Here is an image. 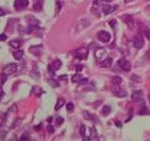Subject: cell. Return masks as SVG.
I'll return each mask as SVG.
<instances>
[{
    "mask_svg": "<svg viewBox=\"0 0 150 141\" xmlns=\"http://www.w3.org/2000/svg\"><path fill=\"white\" fill-rule=\"evenodd\" d=\"M3 96H4V93H3V91H2V88L0 86V99L2 98Z\"/></svg>",
    "mask_w": 150,
    "mask_h": 141,
    "instance_id": "obj_38",
    "label": "cell"
},
{
    "mask_svg": "<svg viewBox=\"0 0 150 141\" xmlns=\"http://www.w3.org/2000/svg\"><path fill=\"white\" fill-rule=\"evenodd\" d=\"M83 75L80 74H74L73 76H72V82H80V81L83 79Z\"/></svg>",
    "mask_w": 150,
    "mask_h": 141,
    "instance_id": "obj_18",
    "label": "cell"
},
{
    "mask_svg": "<svg viewBox=\"0 0 150 141\" xmlns=\"http://www.w3.org/2000/svg\"><path fill=\"white\" fill-rule=\"evenodd\" d=\"M97 137H98V134H97V129H95L94 126H93L90 129V139L95 140V139L97 138Z\"/></svg>",
    "mask_w": 150,
    "mask_h": 141,
    "instance_id": "obj_17",
    "label": "cell"
},
{
    "mask_svg": "<svg viewBox=\"0 0 150 141\" xmlns=\"http://www.w3.org/2000/svg\"><path fill=\"white\" fill-rule=\"evenodd\" d=\"M20 1V4L21 5V8H26L28 5H29V1L28 0H19Z\"/></svg>",
    "mask_w": 150,
    "mask_h": 141,
    "instance_id": "obj_27",
    "label": "cell"
},
{
    "mask_svg": "<svg viewBox=\"0 0 150 141\" xmlns=\"http://www.w3.org/2000/svg\"><path fill=\"white\" fill-rule=\"evenodd\" d=\"M122 20H123V21L125 22V24H127V26H128V28L130 30H133L134 28V20L133 18V17L131 16L130 15H128V14H125L123 15L122 16Z\"/></svg>",
    "mask_w": 150,
    "mask_h": 141,
    "instance_id": "obj_4",
    "label": "cell"
},
{
    "mask_svg": "<svg viewBox=\"0 0 150 141\" xmlns=\"http://www.w3.org/2000/svg\"><path fill=\"white\" fill-rule=\"evenodd\" d=\"M97 38L103 43H108L111 40V34L106 31H100L97 33Z\"/></svg>",
    "mask_w": 150,
    "mask_h": 141,
    "instance_id": "obj_5",
    "label": "cell"
},
{
    "mask_svg": "<svg viewBox=\"0 0 150 141\" xmlns=\"http://www.w3.org/2000/svg\"><path fill=\"white\" fill-rule=\"evenodd\" d=\"M48 83L51 86H52L53 88H57L59 86V82L56 80V79H50L48 80Z\"/></svg>",
    "mask_w": 150,
    "mask_h": 141,
    "instance_id": "obj_24",
    "label": "cell"
},
{
    "mask_svg": "<svg viewBox=\"0 0 150 141\" xmlns=\"http://www.w3.org/2000/svg\"><path fill=\"white\" fill-rule=\"evenodd\" d=\"M117 6L114 5V6H111L109 5H104L103 7V11L105 15H109L110 13H113L116 9H117Z\"/></svg>",
    "mask_w": 150,
    "mask_h": 141,
    "instance_id": "obj_10",
    "label": "cell"
},
{
    "mask_svg": "<svg viewBox=\"0 0 150 141\" xmlns=\"http://www.w3.org/2000/svg\"><path fill=\"white\" fill-rule=\"evenodd\" d=\"M111 111V107H109V105H105V106H103V109H101V115L103 116H107L110 114Z\"/></svg>",
    "mask_w": 150,
    "mask_h": 141,
    "instance_id": "obj_14",
    "label": "cell"
},
{
    "mask_svg": "<svg viewBox=\"0 0 150 141\" xmlns=\"http://www.w3.org/2000/svg\"><path fill=\"white\" fill-rule=\"evenodd\" d=\"M41 45H38V46H31L29 49V51L32 52L34 55H39L40 54L42 50Z\"/></svg>",
    "mask_w": 150,
    "mask_h": 141,
    "instance_id": "obj_13",
    "label": "cell"
},
{
    "mask_svg": "<svg viewBox=\"0 0 150 141\" xmlns=\"http://www.w3.org/2000/svg\"><path fill=\"white\" fill-rule=\"evenodd\" d=\"M14 6H15V8L17 10H19L22 9L21 5V4H20V1H19V0H16V1L15 2V3H14Z\"/></svg>",
    "mask_w": 150,
    "mask_h": 141,
    "instance_id": "obj_30",
    "label": "cell"
},
{
    "mask_svg": "<svg viewBox=\"0 0 150 141\" xmlns=\"http://www.w3.org/2000/svg\"><path fill=\"white\" fill-rule=\"evenodd\" d=\"M88 79L87 78H83L81 81H80V82H79V84H86V83L88 82Z\"/></svg>",
    "mask_w": 150,
    "mask_h": 141,
    "instance_id": "obj_35",
    "label": "cell"
},
{
    "mask_svg": "<svg viewBox=\"0 0 150 141\" xmlns=\"http://www.w3.org/2000/svg\"><path fill=\"white\" fill-rule=\"evenodd\" d=\"M54 68L53 67V66H51V65H48V72L50 76H54V74H55V71H54Z\"/></svg>",
    "mask_w": 150,
    "mask_h": 141,
    "instance_id": "obj_26",
    "label": "cell"
},
{
    "mask_svg": "<svg viewBox=\"0 0 150 141\" xmlns=\"http://www.w3.org/2000/svg\"><path fill=\"white\" fill-rule=\"evenodd\" d=\"M65 104V99H63V98L59 99L58 101H57V104L55 106V109L56 110H59V109H61V108L64 106Z\"/></svg>",
    "mask_w": 150,
    "mask_h": 141,
    "instance_id": "obj_16",
    "label": "cell"
},
{
    "mask_svg": "<svg viewBox=\"0 0 150 141\" xmlns=\"http://www.w3.org/2000/svg\"><path fill=\"white\" fill-rule=\"evenodd\" d=\"M5 12L2 9L0 8V16H5Z\"/></svg>",
    "mask_w": 150,
    "mask_h": 141,
    "instance_id": "obj_39",
    "label": "cell"
},
{
    "mask_svg": "<svg viewBox=\"0 0 150 141\" xmlns=\"http://www.w3.org/2000/svg\"><path fill=\"white\" fill-rule=\"evenodd\" d=\"M34 1H36V2H37V1H40V0H34Z\"/></svg>",
    "mask_w": 150,
    "mask_h": 141,
    "instance_id": "obj_43",
    "label": "cell"
},
{
    "mask_svg": "<svg viewBox=\"0 0 150 141\" xmlns=\"http://www.w3.org/2000/svg\"><path fill=\"white\" fill-rule=\"evenodd\" d=\"M66 109H67V110H68V111H73V109H74V104L72 102L67 103V105H66Z\"/></svg>",
    "mask_w": 150,
    "mask_h": 141,
    "instance_id": "obj_28",
    "label": "cell"
},
{
    "mask_svg": "<svg viewBox=\"0 0 150 141\" xmlns=\"http://www.w3.org/2000/svg\"><path fill=\"white\" fill-rule=\"evenodd\" d=\"M47 131L49 133L54 132V126H52L51 125H48L47 126Z\"/></svg>",
    "mask_w": 150,
    "mask_h": 141,
    "instance_id": "obj_33",
    "label": "cell"
},
{
    "mask_svg": "<svg viewBox=\"0 0 150 141\" xmlns=\"http://www.w3.org/2000/svg\"><path fill=\"white\" fill-rule=\"evenodd\" d=\"M89 50L86 47H80L75 51V57L79 60H86L88 58Z\"/></svg>",
    "mask_w": 150,
    "mask_h": 141,
    "instance_id": "obj_1",
    "label": "cell"
},
{
    "mask_svg": "<svg viewBox=\"0 0 150 141\" xmlns=\"http://www.w3.org/2000/svg\"><path fill=\"white\" fill-rule=\"evenodd\" d=\"M139 28L142 32V33L143 34V35L147 38V40H149L150 41V30L146 26V25L141 24H139Z\"/></svg>",
    "mask_w": 150,
    "mask_h": 141,
    "instance_id": "obj_9",
    "label": "cell"
},
{
    "mask_svg": "<svg viewBox=\"0 0 150 141\" xmlns=\"http://www.w3.org/2000/svg\"><path fill=\"white\" fill-rule=\"evenodd\" d=\"M122 68L125 71H130V69H131V63L129 62V61H126L125 63V64H124V66L122 67Z\"/></svg>",
    "mask_w": 150,
    "mask_h": 141,
    "instance_id": "obj_23",
    "label": "cell"
},
{
    "mask_svg": "<svg viewBox=\"0 0 150 141\" xmlns=\"http://www.w3.org/2000/svg\"><path fill=\"white\" fill-rule=\"evenodd\" d=\"M83 118L86 120H92V116L88 111H84L83 112Z\"/></svg>",
    "mask_w": 150,
    "mask_h": 141,
    "instance_id": "obj_25",
    "label": "cell"
},
{
    "mask_svg": "<svg viewBox=\"0 0 150 141\" xmlns=\"http://www.w3.org/2000/svg\"><path fill=\"white\" fill-rule=\"evenodd\" d=\"M17 65L16 63H10L8 64V66L4 68L3 69V74L5 76H9V75L13 74L14 73H16L17 71Z\"/></svg>",
    "mask_w": 150,
    "mask_h": 141,
    "instance_id": "obj_3",
    "label": "cell"
},
{
    "mask_svg": "<svg viewBox=\"0 0 150 141\" xmlns=\"http://www.w3.org/2000/svg\"><path fill=\"white\" fill-rule=\"evenodd\" d=\"M131 98L134 101L138 102L143 100V92L141 91H135L133 92L131 95Z\"/></svg>",
    "mask_w": 150,
    "mask_h": 141,
    "instance_id": "obj_8",
    "label": "cell"
},
{
    "mask_svg": "<svg viewBox=\"0 0 150 141\" xmlns=\"http://www.w3.org/2000/svg\"><path fill=\"white\" fill-rule=\"evenodd\" d=\"M112 63H113V59L111 58H107L100 63V66L102 68H108L109 67L111 66Z\"/></svg>",
    "mask_w": 150,
    "mask_h": 141,
    "instance_id": "obj_12",
    "label": "cell"
},
{
    "mask_svg": "<svg viewBox=\"0 0 150 141\" xmlns=\"http://www.w3.org/2000/svg\"><path fill=\"white\" fill-rule=\"evenodd\" d=\"M101 1H103V2H111V0H101Z\"/></svg>",
    "mask_w": 150,
    "mask_h": 141,
    "instance_id": "obj_41",
    "label": "cell"
},
{
    "mask_svg": "<svg viewBox=\"0 0 150 141\" xmlns=\"http://www.w3.org/2000/svg\"><path fill=\"white\" fill-rule=\"evenodd\" d=\"M42 4L40 2V1H37L33 5V9L36 12H40L42 10Z\"/></svg>",
    "mask_w": 150,
    "mask_h": 141,
    "instance_id": "obj_21",
    "label": "cell"
},
{
    "mask_svg": "<svg viewBox=\"0 0 150 141\" xmlns=\"http://www.w3.org/2000/svg\"><path fill=\"white\" fill-rule=\"evenodd\" d=\"M146 107L143 108L141 110V112H139L140 115H144V114H146Z\"/></svg>",
    "mask_w": 150,
    "mask_h": 141,
    "instance_id": "obj_37",
    "label": "cell"
},
{
    "mask_svg": "<svg viewBox=\"0 0 150 141\" xmlns=\"http://www.w3.org/2000/svg\"><path fill=\"white\" fill-rule=\"evenodd\" d=\"M62 62H61V60H56L54 62V63H53V67L54 68V69L55 70H58L61 67H62Z\"/></svg>",
    "mask_w": 150,
    "mask_h": 141,
    "instance_id": "obj_22",
    "label": "cell"
},
{
    "mask_svg": "<svg viewBox=\"0 0 150 141\" xmlns=\"http://www.w3.org/2000/svg\"><path fill=\"white\" fill-rule=\"evenodd\" d=\"M24 52L23 50H18L16 51H14V52H13V55L14 58L16 59V60H21V59L22 58V57H23V55H24Z\"/></svg>",
    "mask_w": 150,
    "mask_h": 141,
    "instance_id": "obj_15",
    "label": "cell"
},
{
    "mask_svg": "<svg viewBox=\"0 0 150 141\" xmlns=\"http://www.w3.org/2000/svg\"><path fill=\"white\" fill-rule=\"evenodd\" d=\"M9 45L11 46V47H13V49H18V48H20V46H21V43H20V42L18 41H16V40H13V41H10L9 42Z\"/></svg>",
    "mask_w": 150,
    "mask_h": 141,
    "instance_id": "obj_19",
    "label": "cell"
},
{
    "mask_svg": "<svg viewBox=\"0 0 150 141\" xmlns=\"http://www.w3.org/2000/svg\"><path fill=\"white\" fill-rule=\"evenodd\" d=\"M63 122H64V118H62V117H59V118H57V120H56V124H57V126L62 125L63 124Z\"/></svg>",
    "mask_w": 150,
    "mask_h": 141,
    "instance_id": "obj_29",
    "label": "cell"
},
{
    "mask_svg": "<svg viewBox=\"0 0 150 141\" xmlns=\"http://www.w3.org/2000/svg\"><path fill=\"white\" fill-rule=\"evenodd\" d=\"M149 101H150V93H149Z\"/></svg>",
    "mask_w": 150,
    "mask_h": 141,
    "instance_id": "obj_42",
    "label": "cell"
},
{
    "mask_svg": "<svg viewBox=\"0 0 150 141\" xmlns=\"http://www.w3.org/2000/svg\"><path fill=\"white\" fill-rule=\"evenodd\" d=\"M111 91L116 96H119V97H125L127 96V93L124 91L121 88H119L118 86V84H114V87L112 88Z\"/></svg>",
    "mask_w": 150,
    "mask_h": 141,
    "instance_id": "obj_6",
    "label": "cell"
},
{
    "mask_svg": "<svg viewBox=\"0 0 150 141\" xmlns=\"http://www.w3.org/2000/svg\"><path fill=\"white\" fill-rule=\"evenodd\" d=\"M122 81V78L120 76H114L111 79V82H112V83L114 84H118L119 85V84H121Z\"/></svg>",
    "mask_w": 150,
    "mask_h": 141,
    "instance_id": "obj_20",
    "label": "cell"
},
{
    "mask_svg": "<svg viewBox=\"0 0 150 141\" xmlns=\"http://www.w3.org/2000/svg\"><path fill=\"white\" fill-rule=\"evenodd\" d=\"M134 46L137 49H141L144 45V40L141 34H136L133 38Z\"/></svg>",
    "mask_w": 150,
    "mask_h": 141,
    "instance_id": "obj_2",
    "label": "cell"
},
{
    "mask_svg": "<svg viewBox=\"0 0 150 141\" xmlns=\"http://www.w3.org/2000/svg\"><path fill=\"white\" fill-rule=\"evenodd\" d=\"M29 138H30L29 134H27V133H24V134H22V136L21 137V140H29Z\"/></svg>",
    "mask_w": 150,
    "mask_h": 141,
    "instance_id": "obj_31",
    "label": "cell"
},
{
    "mask_svg": "<svg viewBox=\"0 0 150 141\" xmlns=\"http://www.w3.org/2000/svg\"><path fill=\"white\" fill-rule=\"evenodd\" d=\"M124 1H125V3H130V2H133V0H124Z\"/></svg>",
    "mask_w": 150,
    "mask_h": 141,
    "instance_id": "obj_40",
    "label": "cell"
},
{
    "mask_svg": "<svg viewBox=\"0 0 150 141\" xmlns=\"http://www.w3.org/2000/svg\"><path fill=\"white\" fill-rule=\"evenodd\" d=\"M109 24H110V26H111V27H114L115 25L117 24V21H116L115 20H112V21H111L109 22Z\"/></svg>",
    "mask_w": 150,
    "mask_h": 141,
    "instance_id": "obj_36",
    "label": "cell"
},
{
    "mask_svg": "<svg viewBox=\"0 0 150 141\" xmlns=\"http://www.w3.org/2000/svg\"><path fill=\"white\" fill-rule=\"evenodd\" d=\"M8 38L7 35L5 34H0V41H4Z\"/></svg>",
    "mask_w": 150,
    "mask_h": 141,
    "instance_id": "obj_34",
    "label": "cell"
},
{
    "mask_svg": "<svg viewBox=\"0 0 150 141\" xmlns=\"http://www.w3.org/2000/svg\"><path fill=\"white\" fill-rule=\"evenodd\" d=\"M106 49H103V48H101V47L97 48V50L95 51V52H94L95 58L97 59V60H98L104 58V57L106 56Z\"/></svg>",
    "mask_w": 150,
    "mask_h": 141,
    "instance_id": "obj_7",
    "label": "cell"
},
{
    "mask_svg": "<svg viewBox=\"0 0 150 141\" xmlns=\"http://www.w3.org/2000/svg\"><path fill=\"white\" fill-rule=\"evenodd\" d=\"M85 132H86V126L84 125H82L80 128V134L81 136H84Z\"/></svg>",
    "mask_w": 150,
    "mask_h": 141,
    "instance_id": "obj_32",
    "label": "cell"
},
{
    "mask_svg": "<svg viewBox=\"0 0 150 141\" xmlns=\"http://www.w3.org/2000/svg\"><path fill=\"white\" fill-rule=\"evenodd\" d=\"M26 21L29 25H38L40 21L33 16H27L25 17Z\"/></svg>",
    "mask_w": 150,
    "mask_h": 141,
    "instance_id": "obj_11",
    "label": "cell"
}]
</instances>
